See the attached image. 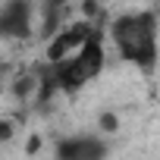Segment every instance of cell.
Instances as JSON below:
<instances>
[{"instance_id":"8992f818","label":"cell","mask_w":160,"mask_h":160,"mask_svg":"<svg viewBox=\"0 0 160 160\" xmlns=\"http://www.w3.org/2000/svg\"><path fill=\"white\" fill-rule=\"evenodd\" d=\"M41 148H44V135H41V132H32V135L25 138V154L35 157V154H41Z\"/></svg>"},{"instance_id":"5b68a950","label":"cell","mask_w":160,"mask_h":160,"mask_svg":"<svg viewBox=\"0 0 160 160\" xmlns=\"http://www.w3.org/2000/svg\"><path fill=\"white\" fill-rule=\"evenodd\" d=\"M98 129H101V132H107V135L119 132V113H113V110H104V113L98 116Z\"/></svg>"},{"instance_id":"6da1fadb","label":"cell","mask_w":160,"mask_h":160,"mask_svg":"<svg viewBox=\"0 0 160 160\" xmlns=\"http://www.w3.org/2000/svg\"><path fill=\"white\" fill-rule=\"evenodd\" d=\"M113 47L122 63H132L141 72H151L157 63V16L148 13H126L110 22Z\"/></svg>"},{"instance_id":"9c48e42d","label":"cell","mask_w":160,"mask_h":160,"mask_svg":"<svg viewBox=\"0 0 160 160\" xmlns=\"http://www.w3.org/2000/svg\"><path fill=\"white\" fill-rule=\"evenodd\" d=\"M3 88H7V75H3V69H0V94H3Z\"/></svg>"},{"instance_id":"ba28073f","label":"cell","mask_w":160,"mask_h":160,"mask_svg":"<svg viewBox=\"0 0 160 160\" xmlns=\"http://www.w3.org/2000/svg\"><path fill=\"white\" fill-rule=\"evenodd\" d=\"M44 3H47V7H66L69 0H44Z\"/></svg>"},{"instance_id":"3957f363","label":"cell","mask_w":160,"mask_h":160,"mask_svg":"<svg viewBox=\"0 0 160 160\" xmlns=\"http://www.w3.org/2000/svg\"><path fill=\"white\" fill-rule=\"evenodd\" d=\"M57 160H107V144L91 135H69L57 141Z\"/></svg>"},{"instance_id":"52a82bcc","label":"cell","mask_w":160,"mask_h":160,"mask_svg":"<svg viewBox=\"0 0 160 160\" xmlns=\"http://www.w3.org/2000/svg\"><path fill=\"white\" fill-rule=\"evenodd\" d=\"M13 132H16V122H10L7 116H0V144H7L13 138Z\"/></svg>"},{"instance_id":"7a4b0ae2","label":"cell","mask_w":160,"mask_h":160,"mask_svg":"<svg viewBox=\"0 0 160 160\" xmlns=\"http://www.w3.org/2000/svg\"><path fill=\"white\" fill-rule=\"evenodd\" d=\"M35 32V7L32 0H7L0 7V38L3 41H25Z\"/></svg>"},{"instance_id":"277c9868","label":"cell","mask_w":160,"mask_h":160,"mask_svg":"<svg viewBox=\"0 0 160 160\" xmlns=\"http://www.w3.org/2000/svg\"><path fill=\"white\" fill-rule=\"evenodd\" d=\"M38 91V69H19L13 78H10V98L16 104H28Z\"/></svg>"}]
</instances>
